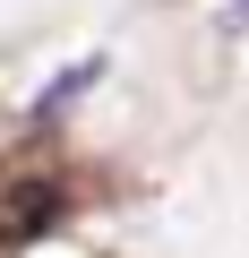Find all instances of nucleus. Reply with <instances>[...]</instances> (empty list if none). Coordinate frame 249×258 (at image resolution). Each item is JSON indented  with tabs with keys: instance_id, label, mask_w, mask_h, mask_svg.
<instances>
[{
	"instance_id": "f257e3e1",
	"label": "nucleus",
	"mask_w": 249,
	"mask_h": 258,
	"mask_svg": "<svg viewBox=\"0 0 249 258\" xmlns=\"http://www.w3.org/2000/svg\"><path fill=\"white\" fill-rule=\"evenodd\" d=\"M95 86H103V52H86V60H69V69H60V78H52V86L35 95V120H60V112H69L77 95H95Z\"/></svg>"
},
{
	"instance_id": "7ed1b4c3",
	"label": "nucleus",
	"mask_w": 249,
	"mask_h": 258,
	"mask_svg": "<svg viewBox=\"0 0 249 258\" xmlns=\"http://www.w3.org/2000/svg\"><path fill=\"white\" fill-rule=\"evenodd\" d=\"M223 35H249V0H223Z\"/></svg>"
},
{
	"instance_id": "f03ea898",
	"label": "nucleus",
	"mask_w": 249,
	"mask_h": 258,
	"mask_svg": "<svg viewBox=\"0 0 249 258\" xmlns=\"http://www.w3.org/2000/svg\"><path fill=\"white\" fill-rule=\"evenodd\" d=\"M52 207H60V189H52V181H35V189H9V232H35V224H52Z\"/></svg>"
}]
</instances>
